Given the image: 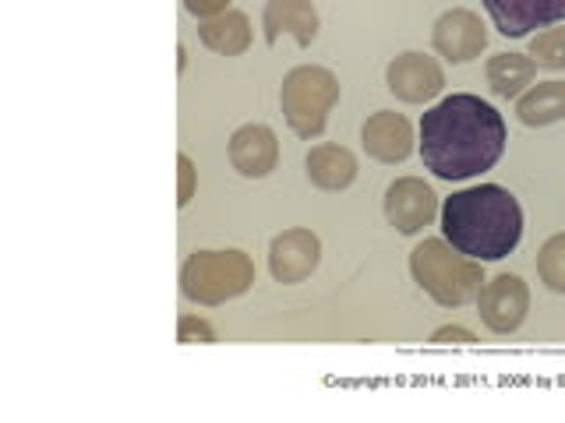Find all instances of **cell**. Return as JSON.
<instances>
[{
	"label": "cell",
	"instance_id": "6da1fadb",
	"mask_svg": "<svg viewBox=\"0 0 565 423\" xmlns=\"http://www.w3.org/2000/svg\"><path fill=\"white\" fill-rule=\"evenodd\" d=\"M505 120L491 102L456 93L420 117V159L438 181H470L491 170L505 152Z\"/></svg>",
	"mask_w": 565,
	"mask_h": 423
},
{
	"label": "cell",
	"instance_id": "7a4b0ae2",
	"mask_svg": "<svg viewBox=\"0 0 565 423\" xmlns=\"http://www.w3.org/2000/svg\"><path fill=\"white\" fill-rule=\"evenodd\" d=\"M441 237L456 251L477 261H502L523 240V208L516 194L499 184H477L456 191L441 205Z\"/></svg>",
	"mask_w": 565,
	"mask_h": 423
},
{
	"label": "cell",
	"instance_id": "3957f363",
	"mask_svg": "<svg viewBox=\"0 0 565 423\" xmlns=\"http://www.w3.org/2000/svg\"><path fill=\"white\" fill-rule=\"evenodd\" d=\"M484 261H477L456 247L446 237H428L414 247L411 254V275L417 286L428 293L438 307H467L477 300L484 286Z\"/></svg>",
	"mask_w": 565,
	"mask_h": 423
},
{
	"label": "cell",
	"instance_id": "277c9868",
	"mask_svg": "<svg viewBox=\"0 0 565 423\" xmlns=\"http://www.w3.org/2000/svg\"><path fill=\"white\" fill-rule=\"evenodd\" d=\"M255 286V261L237 247L230 251H194L181 264V293L191 304L220 307Z\"/></svg>",
	"mask_w": 565,
	"mask_h": 423
},
{
	"label": "cell",
	"instance_id": "5b68a950",
	"mask_svg": "<svg viewBox=\"0 0 565 423\" xmlns=\"http://www.w3.org/2000/svg\"><path fill=\"white\" fill-rule=\"evenodd\" d=\"M335 102H340V78L329 67L300 64L287 70V78L279 85V110L287 117L290 131L305 141L322 138Z\"/></svg>",
	"mask_w": 565,
	"mask_h": 423
},
{
	"label": "cell",
	"instance_id": "8992f818",
	"mask_svg": "<svg viewBox=\"0 0 565 423\" xmlns=\"http://www.w3.org/2000/svg\"><path fill=\"white\" fill-rule=\"evenodd\" d=\"M530 311V290L520 275L512 272H499L494 279H484L481 293H477V314L488 332L494 335H512Z\"/></svg>",
	"mask_w": 565,
	"mask_h": 423
},
{
	"label": "cell",
	"instance_id": "52a82bcc",
	"mask_svg": "<svg viewBox=\"0 0 565 423\" xmlns=\"http://www.w3.org/2000/svg\"><path fill=\"white\" fill-rule=\"evenodd\" d=\"M385 85L403 102H431L446 88V70L428 53L406 50L385 67Z\"/></svg>",
	"mask_w": 565,
	"mask_h": 423
},
{
	"label": "cell",
	"instance_id": "ba28073f",
	"mask_svg": "<svg viewBox=\"0 0 565 423\" xmlns=\"http://www.w3.org/2000/svg\"><path fill=\"white\" fill-rule=\"evenodd\" d=\"M431 46L449 64H467L473 57H481L488 46V29L481 22V14L470 8L446 11L431 29Z\"/></svg>",
	"mask_w": 565,
	"mask_h": 423
},
{
	"label": "cell",
	"instance_id": "9c48e42d",
	"mask_svg": "<svg viewBox=\"0 0 565 423\" xmlns=\"http://www.w3.org/2000/svg\"><path fill=\"white\" fill-rule=\"evenodd\" d=\"M322 264V240L311 229H282L279 237L269 243V272L282 286H297L315 275V269Z\"/></svg>",
	"mask_w": 565,
	"mask_h": 423
},
{
	"label": "cell",
	"instance_id": "30bf717a",
	"mask_svg": "<svg viewBox=\"0 0 565 423\" xmlns=\"http://www.w3.org/2000/svg\"><path fill=\"white\" fill-rule=\"evenodd\" d=\"M438 216V194L420 181V176H399L385 191V219L399 234H420Z\"/></svg>",
	"mask_w": 565,
	"mask_h": 423
},
{
	"label": "cell",
	"instance_id": "8fae6325",
	"mask_svg": "<svg viewBox=\"0 0 565 423\" xmlns=\"http://www.w3.org/2000/svg\"><path fill=\"white\" fill-rule=\"evenodd\" d=\"M491 25L509 40H523L534 29L558 25L565 18V0H481Z\"/></svg>",
	"mask_w": 565,
	"mask_h": 423
},
{
	"label": "cell",
	"instance_id": "7c38bea8",
	"mask_svg": "<svg viewBox=\"0 0 565 423\" xmlns=\"http://www.w3.org/2000/svg\"><path fill=\"white\" fill-rule=\"evenodd\" d=\"M230 166H234L247 181H262L269 176L279 163V141L276 131L265 128V123H244L234 134H230Z\"/></svg>",
	"mask_w": 565,
	"mask_h": 423
},
{
	"label": "cell",
	"instance_id": "4fadbf2b",
	"mask_svg": "<svg viewBox=\"0 0 565 423\" xmlns=\"http://www.w3.org/2000/svg\"><path fill=\"white\" fill-rule=\"evenodd\" d=\"M361 141H364V152L371 159L396 166V163H403V159L414 152V128H411V120H406L403 113L379 110V113H371L364 120Z\"/></svg>",
	"mask_w": 565,
	"mask_h": 423
},
{
	"label": "cell",
	"instance_id": "5bb4252c",
	"mask_svg": "<svg viewBox=\"0 0 565 423\" xmlns=\"http://www.w3.org/2000/svg\"><path fill=\"white\" fill-rule=\"evenodd\" d=\"M262 29H265V43L276 46L279 35H290L300 46H311L318 40V11L311 0H269L262 11Z\"/></svg>",
	"mask_w": 565,
	"mask_h": 423
},
{
	"label": "cell",
	"instance_id": "9a60e30c",
	"mask_svg": "<svg viewBox=\"0 0 565 423\" xmlns=\"http://www.w3.org/2000/svg\"><path fill=\"white\" fill-rule=\"evenodd\" d=\"M308 166V181L318 187V191H347L353 181H358V159H353L350 149L343 145H315L305 159Z\"/></svg>",
	"mask_w": 565,
	"mask_h": 423
},
{
	"label": "cell",
	"instance_id": "2e32d148",
	"mask_svg": "<svg viewBox=\"0 0 565 423\" xmlns=\"http://www.w3.org/2000/svg\"><path fill=\"white\" fill-rule=\"evenodd\" d=\"M484 78L499 99H520L537 82V64L530 53H494L484 67Z\"/></svg>",
	"mask_w": 565,
	"mask_h": 423
},
{
	"label": "cell",
	"instance_id": "e0dca14e",
	"mask_svg": "<svg viewBox=\"0 0 565 423\" xmlns=\"http://www.w3.org/2000/svg\"><path fill=\"white\" fill-rule=\"evenodd\" d=\"M516 117L526 128H547V123L565 120V82H537L516 99Z\"/></svg>",
	"mask_w": 565,
	"mask_h": 423
},
{
	"label": "cell",
	"instance_id": "ac0fdd59",
	"mask_svg": "<svg viewBox=\"0 0 565 423\" xmlns=\"http://www.w3.org/2000/svg\"><path fill=\"white\" fill-rule=\"evenodd\" d=\"M199 40L205 50L220 53V57H241L252 46V22H247L244 11H226L199 25Z\"/></svg>",
	"mask_w": 565,
	"mask_h": 423
},
{
	"label": "cell",
	"instance_id": "d6986e66",
	"mask_svg": "<svg viewBox=\"0 0 565 423\" xmlns=\"http://www.w3.org/2000/svg\"><path fill=\"white\" fill-rule=\"evenodd\" d=\"M530 57L537 67L547 70H565V25H547L530 40Z\"/></svg>",
	"mask_w": 565,
	"mask_h": 423
},
{
	"label": "cell",
	"instance_id": "ffe728a7",
	"mask_svg": "<svg viewBox=\"0 0 565 423\" xmlns=\"http://www.w3.org/2000/svg\"><path fill=\"white\" fill-rule=\"evenodd\" d=\"M537 275L552 293L565 296V234H555L552 240H544L537 254Z\"/></svg>",
	"mask_w": 565,
	"mask_h": 423
},
{
	"label": "cell",
	"instance_id": "44dd1931",
	"mask_svg": "<svg viewBox=\"0 0 565 423\" xmlns=\"http://www.w3.org/2000/svg\"><path fill=\"white\" fill-rule=\"evenodd\" d=\"M177 343H216V328H212L205 317L184 314L177 322Z\"/></svg>",
	"mask_w": 565,
	"mask_h": 423
},
{
	"label": "cell",
	"instance_id": "7402d4cb",
	"mask_svg": "<svg viewBox=\"0 0 565 423\" xmlns=\"http://www.w3.org/2000/svg\"><path fill=\"white\" fill-rule=\"evenodd\" d=\"M194 198V163L188 155H177V205H191Z\"/></svg>",
	"mask_w": 565,
	"mask_h": 423
},
{
	"label": "cell",
	"instance_id": "603a6c76",
	"mask_svg": "<svg viewBox=\"0 0 565 423\" xmlns=\"http://www.w3.org/2000/svg\"><path fill=\"white\" fill-rule=\"evenodd\" d=\"M184 8H188V14L209 22V18H220L230 11V0H184Z\"/></svg>",
	"mask_w": 565,
	"mask_h": 423
},
{
	"label": "cell",
	"instance_id": "cb8c5ba5",
	"mask_svg": "<svg viewBox=\"0 0 565 423\" xmlns=\"http://www.w3.org/2000/svg\"><path fill=\"white\" fill-rule=\"evenodd\" d=\"M435 343H477V335L473 332H467V328H438L435 335H431Z\"/></svg>",
	"mask_w": 565,
	"mask_h": 423
}]
</instances>
